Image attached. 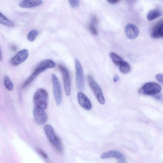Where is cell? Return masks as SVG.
Instances as JSON below:
<instances>
[{
    "label": "cell",
    "mask_w": 163,
    "mask_h": 163,
    "mask_svg": "<svg viewBox=\"0 0 163 163\" xmlns=\"http://www.w3.org/2000/svg\"><path fill=\"white\" fill-rule=\"evenodd\" d=\"M48 94L44 89L40 88L36 91L34 96V102L35 107L44 110L48 106Z\"/></svg>",
    "instance_id": "cell-1"
},
{
    "label": "cell",
    "mask_w": 163,
    "mask_h": 163,
    "mask_svg": "<svg viewBox=\"0 0 163 163\" xmlns=\"http://www.w3.org/2000/svg\"><path fill=\"white\" fill-rule=\"evenodd\" d=\"M44 130L46 135L54 148L59 152L62 151V142L60 139L56 134L52 126L50 125L45 126Z\"/></svg>",
    "instance_id": "cell-2"
},
{
    "label": "cell",
    "mask_w": 163,
    "mask_h": 163,
    "mask_svg": "<svg viewBox=\"0 0 163 163\" xmlns=\"http://www.w3.org/2000/svg\"><path fill=\"white\" fill-rule=\"evenodd\" d=\"M87 78L89 86L94 92L98 100L101 104H104L105 102V100L101 88L92 76L89 75Z\"/></svg>",
    "instance_id": "cell-3"
},
{
    "label": "cell",
    "mask_w": 163,
    "mask_h": 163,
    "mask_svg": "<svg viewBox=\"0 0 163 163\" xmlns=\"http://www.w3.org/2000/svg\"><path fill=\"white\" fill-rule=\"evenodd\" d=\"M161 87L158 84L154 82H149L145 84L139 90L138 93L145 95H153L159 93Z\"/></svg>",
    "instance_id": "cell-4"
},
{
    "label": "cell",
    "mask_w": 163,
    "mask_h": 163,
    "mask_svg": "<svg viewBox=\"0 0 163 163\" xmlns=\"http://www.w3.org/2000/svg\"><path fill=\"white\" fill-rule=\"evenodd\" d=\"M75 65L77 86L79 90H83L85 87V83L82 67L80 61L77 59L75 60Z\"/></svg>",
    "instance_id": "cell-5"
},
{
    "label": "cell",
    "mask_w": 163,
    "mask_h": 163,
    "mask_svg": "<svg viewBox=\"0 0 163 163\" xmlns=\"http://www.w3.org/2000/svg\"><path fill=\"white\" fill-rule=\"evenodd\" d=\"M52 80L55 100L57 106H59L62 100V91L60 84L58 78L54 74L52 75Z\"/></svg>",
    "instance_id": "cell-6"
},
{
    "label": "cell",
    "mask_w": 163,
    "mask_h": 163,
    "mask_svg": "<svg viewBox=\"0 0 163 163\" xmlns=\"http://www.w3.org/2000/svg\"><path fill=\"white\" fill-rule=\"evenodd\" d=\"M58 67L62 74L66 94L67 96H69L71 91V80L70 73L67 68L64 66L59 65Z\"/></svg>",
    "instance_id": "cell-7"
},
{
    "label": "cell",
    "mask_w": 163,
    "mask_h": 163,
    "mask_svg": "<svg viewBox=\"0 0 163 163\" xmlns=\"http://www.w3.org/2000/svg\"><path fill=\"white\" fill-rule=\"evenodd\" d=\"M29 52L28 50L24 49L18 52L11 60V64L17 66L25 62L29 56Z\"/></svg>",
    "instance_id": "cell-8"
},
{
    "label": "cell",
    "mask_w": 163,
    "mask_h": 163,
    "mask_svg": "<svg viewBox=\"0 0 163 163\" xmlns=\"http://www.w3.org/2000/svg\"><path fill=\"white\" fill-rule=\"evenodd\" d=\"M115 158L120 163H126V159L124 155L121 152L115 150H111L105 152L101 156L102 159Z\"/></svg>",
    "instance_id": "cell-9"
},
{
    "label": "cell",
    "mask_w": 163,
    "mask_h": 163,
    "mask_svg": "<svg viewBox=\"0 0 163 163\" xmlns=\"http://www.w3.org/2000/svg\"><path fill=\"white\" fill-rule=\"evenodd\" d=\"M34 117L37 123L44 125L47 121V115L44 109L35 107L33 110Z\"/></svg>",
    "instance_id": "cell-10"
},
{
    "label": "cell",
    "mask_w": 163,
    "mask_h": 163,
    "mask_svg": "<svg viewBox=\"0 0 163 163\" xmlns=\"http://www.w3.org/2000/svg\"><path fill=\"white\" fill-rule=\"evenodd\" d=\"M77 99L79 103L84 109L90 111L92 108L91 102L85 95L82 92L77 94Z\"/></svg>",
    "instance_id": "cell-11"
},
{
    "label": "cell",
    "mask_w": 163,
    "mask_h": 163,
    "mask_svg": "<svg viewBox=\"0 0 163 163\" xmlns=\"http://www.w3.org/2000/svg\"><path fill=\"white\" fill-rule=\"evenodd\" d=\"M125 32L128 38L134 39L138 36L139 30L136 25L131 23L126 26L125 28Z\"/></svg>",
    "instance_id": "cell-12"
},
{
    "label": "cell",
    "mask_w": 163,
    "mask_h": 163,
    "mask_svg": "<svg viewBox=\"0 0 163 163\" xmlns=\"http://www.w3.org/2000/svg\"><path fill=\"white\" fill-rule=\"evenodd\" d=\"M46 70L43 68L38 66L32 74L31 75L23 84L22 88L24 89L29 86L41 73Z\"/></svg>",
    "instance_id": "cell-13"
},
{
    "label": "cell",
    "mask_w": 163,
    "mask_h": 163,
    "mask_svg": "<svg viewBox=\"0 0 163 163\" xmlns=\"http://www.w3.org/2000/svg\"><path fill=\"white\" fill-rule=\"evenodd\" d=\"M163 20H161L158 22L152 29L151 36L152 38L158 39L162 38L163 36Z\"/></svg>",
    "instance_id": "cell-14"
},
{
    "label": "cell",
    "mask_w": 163,
    "mask_h": 163,
    "mask_svg": "<svg viewBox=\"0 0 163 163\" xmlns=\"http://www.w3.org/2000/svg\"><path fill=\"white\" fill-rule=\"evenodd\" d=\"M43 3V1L41 0L39 1L25 0L20 2L19 4V6L21 8H28L39 6Z\"/></svg>",
    "instance_id": "cell-15"
},
{
    "label": "cell",
    "mask_w": 163,
    "mask_h": 163,
    "mask_svg": "<svg viewBox=\"0 0 163 163\" xmlns=\"http://www.w3.org/2000/svg\"><path fill=\"white\" fill-rule=\"evenodd\" d=\"M162 12L161 11L158 9H152L149 11L147 15V19L149 21L154 20L157 18L161 16Z\"/></svg>",
    "instance_id": "cell-16"
},
{
    "label": "cell",
    "mask_w": 163,
    "mask_h": 163,
    "mask_svg": "<svg viewBox=\"0 0 163 163\" xmlns=\"http://www.w3.org/2000/svg\"><path fill=\"white\" fill-rule=\"evenodd\" d=\"M0 23L9 27H13L15 26V24L12 21L8 19L0 12Z\"/></svg>",
    "instance_id": "cell-17"
},
{
    "label": "cell",
    "mask_w": 163,
    "mask_h": 163,
    "mask_svg": "<svg viewBox=\"0 0 163 163\" xmlns=\"http://www.w3.org/2000/svg\"><path fill=\"white\" fill-rule=\"evenodd\" d=\"M55 65V63L53 61L48 59L41 62L38 66L43 67L47 70L50 68H53Z\"/></svg>",
    "instance_id": "cell-18"
},
{
    "label": "cell",
    "mask_w": 163,
    "mask_h": 163,
    "mask_svg": "<svg viewBox=\"0 0 163 163\" xmlns=\"http://www.w3.org/2000/svg\"><path fill=\"white\" fill-rule=\"evenodd\" d=\"M119 69L121 72L126 74L130 71L131 67L129 63L123 61L119 65Z\"/></svg>",
    "instance_id": "cell-19"
},
{
    "label": "cell",
    "mask_w": 163,
    "mask_h": 163,
    "mask_svg": "<svg viewBox=\"0 0 163 163\" xmlns=\"http://www.w3.org/2000/svg\"><path fill=\"white\" fill-rule=\"evenodd\" d=\"M110 56L114 64L116 65L119 66L123 61L122 58L114 52L110 53Z\"/></svg>",
    "instance_id": "cell-20"
},
{
    "label": "cell",
    "mask_w": 163,
    "mask_h": 163,
    "mask_svg": "<svg viewBox=\"0 0 163 163\" xmlns=\"http://www.w3.org/2000/svg\"><path fill=\"white\" fill-rule=\"evenodd\" d=\"M4 82L5 86L8 90L11 91L13 90L14 88L13 84L8 76L5 77Z\"/></svg>",
    "instance_id": "cell-21"
},
{
    "label": "cell",
    "mask_w": 163,
    "mask_h": 163,
    "mask_svg": "<svg viewBox=\"0 0 163 163\" xmlns=\"http://www.w3.org/2000/svg\"><path fill=\"white\" fill-rule=\"evenodd\" d=\"M39 34V32L37 30L33 29L31 30L27 36L28 40L30 41H34Z\"/></svg>",
    "instance_id": "cell-22"
},
{
    "label": "cell",
    "mask_w": 163,
    "mask_h": 163,
    "mask_svg": "<svg viewBox=\"0 0 163 163\" xmlns=\"http://www.w3.org/2000/svg\"><path fill=\"white\" fill-rule=\"evenodd\" d=\"M88 28L89 30L94 35H98L97 29L94 24L90 23L88 25Z\"/></svg>",
    "instance_id": "cell-23"
},
{
    "label": "cell",
    "mask_w": 163,
    "mask_h": 163,
    "mask_svg": "<svg viewBox=\"0 0 163 163\" xmlns=\"http://www.w3.org/2000/svg\"><path fill=\"white\" fill-rule=\"evenodd\" d=\"M70 4L71 6L73 8H76L79 6L80 4V1H77V0H75V1H69Z\"/></svg>",
    "instance_id": "cell-24"
},
{
    "label": "cell",
    "mask_w": 163,
    "mask_h": 163,
    "mask_svg": "<svg viewBox=\"0 0 163 163\" xmlns=\"http://www.w3.org/2000/svg\"><path fill=\"white\" fill-rule=\"evenodd\" d=\"M151 96H153V97L157 100V101H162V96L161 94H160L159 93L153 95Z\"/></svg>",
    "instance_id": "cell-25"
},
{
    "label": "cell",
    "mask_w": 163,
    "mask_h": 163,
    "mask_svg": "<svg viewBox=\"0 0 163 163\" xmlns=\"http://www.w3.org/2000/svg\"><path fill=\"white\" fill-rule=\"evenodd\" d=\"M38 151L40 155L44 158H48V155L43 150L40 149H38Z\"/></svg>",
    "instance_id": "cell-26"
},
{
    "label": "cell",
    "mask_w": 163,
    "mask_h": 163,
    "mask_svg": "<svg viewBox=\"0 0 163 163\" xmlns=\"http://www.w3.org/2000/svg\"><path fill=\"white\" fill-rule=\"evenodd\" d=\"M157 80L160 82L162 83H163V75L161 74H157L156 76Z\"/></svg>",
    "instance_id": "cell-27"
},
{
    "label": "cell",
    "mask_w": 163,
    "mask_h": 163,
    "mask_svg": "<svg viewBox=\"0 0 163 163\" xmlns=\"http://www.w3.org/2000/svg\"><path fill=\"white\" fill-rule=\"evenodd\" d=\"M98 20L97 18L95 16L93 17L92 18V22L91 23H92L94 25H95L98 23Z\"/></svg>",
    "instance_id": "cell-28"
},
{
    "label": "cell",
    "mask_w": 163,
    "mask_h": 163,
    "mask_svg": "<svg viewBox=\"0 0 163 163\" xmlns=\"http://www.w3.org/2000/svg\"><path fill=\"white\" fill-rule=\"evenodd\" d=\"M107 2L110 4H114L118 3L119 1V0H108Z\"/></svg>",
    "instance_id": "cell-29"
},
{
    "label": "cell",
    "mask_w": 163,
    "mask_h": 163,
    "mask_svg": "<svg viewBox=\"0 0 163 163\" xmlns=\"http://www.w3.org/2000/svg\"><path fill=\"white\" fill-rule=\"evenodd\" d=\"M119 79V77L118 75H116L115 76L113 77V80L114 82H117Z\"/></svg>",
    "instance_id": "cell-30"
},
{
    "label": "cell",
    "mask_w": 163,
    "mask_h": 163,
    "mask_svg": "<svg viewBox=\"0 0 163 163\" xmlns=\"http://www.w3.org/2000/svg\"><path fill=\"white\" fill-rule=\"evenodd\" d=\"M11 49L13 51H15L17 50V47L16 46L13 45L11 47Z\"/></svg>",
    "instance_id": "cell-31"
},
{
    "label": "cell",
    "mask_w": 163,
    "mask_h": 163,
    "mask_svg": "<svg viewBox=\"0 0 163 163\" xmlns=\"http://www.w3.org/2000/svg\"><path fill=\"white\" fill-rule=\"evenodd\" d=\"M3 59V56L1 46H0V61H2Z\"/></svg>",
    "instance_id": "cell-32"
}]
</instances>
